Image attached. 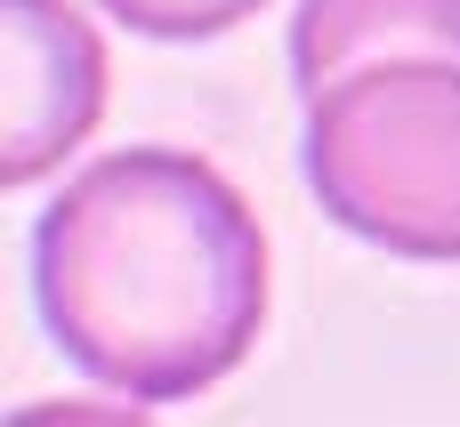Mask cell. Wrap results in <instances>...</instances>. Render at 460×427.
<instances>
[{
  "label": "cell",
  "instance_id": "obj_1",
  "mask_svg": "<svg viewBox=\"0 0 460 427\" xmlns=\"http://www.w3.org/2000/svg\"><path fill=\"white\" fill-rule=\"evenodd\" d=\"M32 307L97 388L186 404L218 388L267 323V234L210 161L129 145L40 210Z\"/></svg>",
  "mask_w": 460,
  "mask_h": 427
},
{
  "label": "cell",
  "instance_id": "obj_2",
  "mask_svg": "<svg viewBox=\"0 0 460 427\" xmlns=\"http://www.w3.org/2000/svg\"><path fill=\"white\" fill-rule=\"evenodd\" d=\"M299 161L348 234L460 266V57H372L307 89Z\"/></svg>",
  "mask_w": 460,
  "mask_h": 427
},
{
  "label": "cell",
  "instance_id": "obj_3",
  "mask_svg": "<svg viewBox=\"0 0 460 427\" xmlns=\"http://www.w3.org/2000/svg\"><path fill=\"white\" fill-rule=\"evenodd\" d=\"M8 40V129H0V186L49 178L105 113V48L65 0H0Z\"/></svg>",
  "mask_w": 460,
  "mask_h": 427
},
{
  "label": "cell",
  "instance_id": "obj_4",
  "mask_svg": "<svg viewBox=\"0 0 460 427\" xmlns=\"http://www.w3.org/2000/svg\"><path fill=\"white\" fill-rule=\"evenodd\" d=\"M372 57H460V0H299L291 16L299 97Z\"/></svg>",
  "mask_w": 460,
  "mask_h": 427
},
{
  "label": "cell",
  "instance_id": "obj_5",
  "mask_svg": "<svg viewBox=\"0 0 460 427\" xmlns=\"http://www.w3.org/2000/svg\"><path fill=\"white\" fill-rule=\"evenodd\" d=\"M97 8L121 16L129 32H146V40H218L243 16H259L267 0H97Z\"/></svg>",
  "mask_w": 460,
  "mask_h": 427
}]
</instances>
